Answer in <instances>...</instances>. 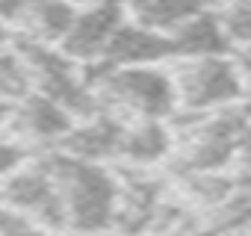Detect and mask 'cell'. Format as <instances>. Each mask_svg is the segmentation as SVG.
Here are the masks:
<instances>
[{
  "mask_svg": "<svg viewBox=\"0 0 251 236\" xmlns=\"http://www.w3.org/2000/svg\"><path fill=\"white\" fill-rule=\"evenodd\" d=\"M225 36L236 39V42H248L251 45V3H236L230 9V15L225 18Z\"/></svg>",
  "mask_w": 251,
  "mask_h": 236,
  "instance_id": "cell-13",
  "label": "cell"
},
{
  "mask_svg": "<svg viewBox=\"0 0 251 236\" xmlns=\"http://www.w3.org/2000/svg\"><path fill=\"white\" fill-rule=\"evenodd\" d=\"M139 24L151 30H175L195 12H201L198 0H136Z\"/></svg>",
  "mask_w": 251,
  "mask_h": 236,
  "instance_id": "cell-12",
  "label": "cell"
},
{
  "mask_svg": "<svg viewBox=\"0 0 251 236\" xmlns=\"http://www.w3.org/2000/svg\"><path fill=\"white\" fill-rule=\"evenodd\" d=\"M21 86H24L21 68H15V65H9V62L0 59V94H3V92H18Z\"/></svg>",
  "mask_w": 251,
  "mask_h": 236,
  "instance_id": "cell-15",
  "label": "cell"
},
{
  "mask_svg": "<svg viewBox=\"0 0 251 236\" xmlns=\"http://www.w3.org/2000/svg\"><path fill=\"white\" fill-rule=\"evenodd\" d=\"M0 198H3L9 207H15L21 215H39V218H53L62 221V201H59V189L53 183V177L48 171L39 168H27V171H12L6 174V183L0 189Z\"/></svg>",
  "mask_w": 251,
  "mask_h": 236,
  "instance_id": "cell-4",
  "label": "cell"
},
{
  "mask_svg": "<svg viewBox=\"0 0 251 236\" xmlns=\"http://www.w3.org/2000/svg\"><path fill=\"white\" fill-rule=\"evenodd\" d=\"M227 36H225V27L204 15V12H195L192 18H186L180 27L172 30V50H180L186 56H219L225 47H227Z\"/></svg>",
  "mask_w": 251,
  "mask_h": 236,
  "instance_id": "cell-7",
  "label": "cell"
},
{
  "mask_svg": "<svg viewBox=\"0 0 251 236\" xmlns=\"http://www.w3.org/2000/svg\"><path fill=\"white\" fill-rule=\"evenodd\" d=\"M21 148L12 142H0V174H12L21 165Z\"/></svg>",
  "mask_w": 251,
  "mask_h": 236,
  "instance_id": "cell-16",
  "label": "cell"
},
{
  "mask_svg": "<svg viewBox=\"0 0 251 236\" xmlns=\"http://www.w3.org/2000/svg\"><path fill=\"white\" fill-rule=\"evenodd\" d=\"M121 127L109 118H95L92 124H83V127H71L68 130V154L77 157V160H86V163H95V160H103L109 154H118V145H121Z\"/></svg>",
  "mask_w": 251,
  "mask_h": 236,
  "instance_id": "cell-8",
  "label": "cell"
},
{
  "mask_svg": "<svg viewBox=\"0 0 251 236\" xmlns=\"http://www.w3.org/2000/svg\"><path fill=\"white\" fill-rule=\"evenodd\" d=\"M3 115H6V106H3V103H0V121H3Z\"/></svg>",
  "mask_w": 251,
  "mask_h": 236,
  "instance_id": "cell-17",
  "label": "cell"
},
{
  "mask_svg": "<svg viewBox=\"0 0 251 236\" xmlns=\"http://www.w3.org/2000/svg\"><path fill=\"white\" fill-rule=\"evenodd\" d=\"M106 92L115 94L118 103L130 106L133 112L145 118H163L175 106V97H177L172 77H166L157 68H145V65L118 68L106 80Z\"/></svg>",
  "mask_w": 251,
  "mask_h": 236,
  "instance_id": "cell-2",
  "label": "cell"
},
{
  "mask_svg": "<svg viewBox=\"0 0 251 236\" xmlns=\"http://www.w3.org/2000/svg\"><path fill=\"white\" fill-rule=\"evenodd\" d=\"M118 27H121V6L115 0H100L86 12H77L68 36L62 39L65 56H77V59L103 56V47Z\"/></svg>",
  "mask_w": 251,
  "mask_h": 236,
  "instance_id": "cell-5",
  "label": "cell"
},
{
  "mask_svg": "<svg viewBox=\"0 0 251 236\" xmlns=\"http://www.w3.org/2000/svg\"><path fill=\"white\" fill-rule=\"evenodd\" d=\"M3 36H6V33H3V24H0V42H3Z\"/></svg>",
  "mask_w": 251,
  "mask_h": 236,
  "instance_id": "cell-18",
  "label": "cell"
},
{
  "mask_svg": "<svg viewBox=\"0 0 251 236\" xmlns=\"http://www.w3.org/2000/svg\"><path fill=\"white\" fill-rule=\"evenodd\" d=\"M166 151H169V133L163 130L157 118H148L139 127L121 133L118 154H124L133 163H157Z\"/></svg>",
  "mask_w": 251,
  "mask_h": 236,
  "instance_id": "cell-10",
  "label": "cell"
},
{
  "mask_svg": "<svg viewBox=\"0 0 251 236\" xmlns=\"http://www.w3.org/2000/svg\"><path fill=\"white\" fill-rule=\"evenodd\" d=\"M21 127L33 139H65L71 130V112H65L48 94H36L21 109Z\"/></svg>",
  "mask_w": 251,
  "mask_h": 236,
  "instance_id": "cell-9",
  "label": "cell"
},
{
  "mask_svg": "<svg viewBox=\"0 0 251 236\" xmlns=\"http://www.w3.org/2000/svg\"><path fill=\"white\" fill-rule=\"evenodd\" d=\"M166 53H172V39L163 36L160 30H151V27H142V24H121L103 47L106 62L109 65H124V68L157 62Z\"/></svg>",
  "mask_w": 251,
  "mask_h": 236,
  "instance_id": "cell-6",
  "label": "cell"
},
{
  "mask_svg": "<svg viewBox=\"0 0 251 236\" xmlns=\"http://www.w3.org/2000/svg\"><path fill=\"white\" fill-rule=\"evenodd\" d=\"M74 6L65 0H30L27 6V18L33 21V27L39 30L42 39H53L62 42L74 24Z\"/></svg>",
  "mask_w": 251,
  "mask_h": 236,
  "instance_id": "cell-11",
  "label": "cell"
},
{
  "mask_svg": "<svg viewBox=\"0 0 251 236\" xmlns=\"http://www.w3.org/2000/svg\"><path fill=\"white\" fill-rule=\"evenodd\" d=\"M0 236H42V233L27 221V215L0 212Z\"/></svg>",
  "mask_w": 251,
  "mask_h": 236,
  "instance_id": "cell-14",
  "label": "cell"
},
{
  "mask_svg": "<svg viewBox=\"0 0 251 236\" xmlns=\"http://www.w3.org/2000/svg\"><path fill=\"white\" fill-rule=\"evenodd\" d=\"M56 177H59L56 183H59L62 212L71 221V227L83 233H98L112 221L118 192L112 177L100 165L68 157L59 163Z\"/></svg>",
  "mask_w": 251,
  "mask_h": 236,
  "instance_id": "cell-1",
  "label": "cell"
},
{
  "mask_svg": "<svg viewBox=\"0 0 251 236\" xmlns=\"http://www.w3.org/2000/svg\"><path fill=\"white\" fill-rule=\"evenodd\" d=\"M189 106L207 109L227 103L239 94V74L230 62L222 56H198L180 77V86H175Z\"/></svg>",
  "mask_w": 251,
  "mask_h": 236,
  "instance_id": "cell-3",
  "label": "cell"
}]
</instances>
